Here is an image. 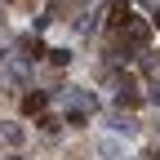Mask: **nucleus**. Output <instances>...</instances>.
I'll return each instance as SVG.
<instances>
[{
    "label": "nucleus",
    "mask_w": 160,
    "mask_h": 160,
    "mask_svg": "<svg viewBox=\"0 0 160 160\" xmlns=\"http://www.w3.org/2000/svg\"><path fill=\"white\" fill-rule=\"evenodd\" d=\"M151 27H156V31H160V5H156V13H151Z\"/></svg>",
    "instance_id": "obj_12"
},
{
    "label": "nucleus",
    "mask_w": 160,
    "mask_h": 160,
    "mask_svg": "<svg viewBox=\"0 0 160 160\" xmlns=\"http://www.w3.org/2000/svg\"><path fill=\"white\" fill-rule=\"evenodd\" d=\"M0 62H5V49H0Z\"/></svg>",
    "instance_id": "obj_13"
},
{
    "label": "nucleus",
    "mask_w": 160,
    "mask_h": 160,
    "mask_svg": "<svg viewBox=\"0 0 160 160\" xmlns=\"http://www.w3.org/2000/svg\"><path fill=\"white\" fill-rule=\"evenodd\" d=\"M76 27H80V31H85V36H89V31L98 27V13H85V18H80V22H76Z\"/></svg>",
    "instance_id": "obj_10"
},
{
    "label": "nucleus",
    "mask_w": 160,
    "mask_h": 160,
    "mask_svg": "<svg viewBox=\"0 0 160 160\" xmlns=\"http://www.w3.org/2000/svg\"><path fill=\"white\" fill-rule=\"evenodd\" d=\"M125 160H129V156H125Z\"/></svg>",
    "instance_id": "obj_16"
},
{
    "label": "nucleus",
    "mask_w": 160,
    "mask_h": 160,
    "mask_svg": "<svg viewBox=\"0 0 160 160\" xmlns=\"http://www.w3.org/2000/svg\"><path fill=\"white\" fill-rule=\"evenodd\" d=\"M116 107H120V111H125V107H138V85H133L129 76L116 85Z\"/></svg>",
    "instance_id": "obj_2"
},
{
    "label": "nucleus",
    "mask_w": 160,
    "mask_h": 160,
    "mask_svg": "<svg viewBox=\"0 0 160 160\" xmlns=\"http://www.w3.org/2000/svg\"><path fill=\"white\" fill-rule=\"evenodd\" d=\"M18 45L27 49V58H40V40H36V36H22V40H18Z\"/></svg>",
    "instance_id": "obj_7"
},
{
    "label": "nucleus",
    "mask_w": 160,
    "mask_h": 160,
    "mask_svg": "<svg viewBox=\"0 0 160 160\" xmlns=\"http://www.w3.org/2000/svg\"><path fill=\"white\" fill-rule=\"evenodd\" d=\"M49 62H58V67H67V62H71V49H49Z\"/></svg>",
    "instance_id": "obj_8"
},
{
    "label": "nucleus",
    "mask_w": 160,
    "mask_h": 160,
    "mask_svg": "<svg viewBox=\"0 0 160 160\" xmlns=\"http://www.w3.org/2000/svg\"><path fill=\"white\" fill-rule=\"evenodd\" d=\"M45 107H49V93H45V89H31V93L22 98V111H27V116H40Z\"/></svg>",
    "instance_id": "obj_3"
},
{
    "label": "nucleus",
    "mask_w": 160,
    "mask_h": 160,
    "mask_svg": "<svg viewBox=\"0 0 160 160\" xmlns=\"http://www.w3.org/2000/svg\"><path fill=\"white\" fill-rule=\"evenodd\" d=\"M125 31H129V45H151V22H142V18H129L125 22Z\"/></svg>",
    "instance_id": "obj_1"
},
{
    "label": "nucleus",
    "mask_w": 160,
    "mask_h": 160,
    "mask_svg": "<svg viewBox=\"0 0 160 160\" xmlns=\"http://www.w3.org/2000/svg\"><path fill=\"white\" fill-rule=\"evenodd\" d=\"M98 151H102L107 160H125V147H120L116 138H102V142H98Z\"/></svg>",
    "instance_id": "obj_6"
},
{
    "label": "nucleus",
    "mask_w": 160,
    "mask_h": 160,
    "mask_svg": "<svg viewBox=\"0 0 160 160\" xmlns=\"http://www.w3.org/2000/svg\"><path fill=\"white\" fill-rule=\"evenodd\" d=\"M5 160H18V156H5Z\"/></svg>",
    "instance_id": "obj_14"
},
{
    "label": "nucleus",
    "mask_w": 160,
    "mask_h": 160,
    "mask_svg": "<svg viewBox=\"0 0 160 160\" xmlns=\"http://www.w3.org/2000/svg\"><path fill=\"white\" fill-rule=\"evenodd\" d=\"M0 138H5V142H13V147H22V138H27V129L18 125V120H0Z\"/></svg>",
    "instance_id": "obj_4"
},
{
    "label": "nucleus",
    "mask_w": 160,
    "mask_h": 160,
    "mask_svg": "<svg viewBox=\"0 0 160 160\" xmlns=\"http://www.w3.org/2000/svg\"><path fill=\"white\" fill-rule=\"evenodd\" d=\"M156 160H160V156H156Z\"/></svg>",
    "instance_id": "obj_15"
},
{
    "label": "nucleus",
    "mask_w": 160,
    "mask_h": 160,
    "mask_svg": "<svg viewBox=\"0 0 160 160\" xmlns=\"http://www.w3.org/2000/svg\"><path fill=\"white\" fill-rule=\"evenodd\" d=\"M111 129H116V133H125V138H133V133H138V120L125 116V111H116V116H111Z\"/></svg>",
    "instance_id": "obj_5"
},
{
    "label": "nucleus",
    "mask_w": 160,
    "mask_h": 160,
    "mask_svg": "<svg viewBox=\"0 0 160 160\" xmlns=\"http://www.w3.org/2000/svg\"><path fill=\"white\" fill-rule=\"evenodd\" d=\"M40 129H45V133H58L62 125H58V116H40Z\"/></svg>",
    "instance_id": "obj_9"
},
{
    "label": "nucleus",
    "mask_w": 160,
    "mask_h": 160,
    "mask_svg": "<svg viewBox=\"0 0 160 160\" xmlns=\"http://www.w3.org/2000/svg\"><path fill=\"white\" fill-rule=\"evenodd\" d=\"M147 98H151V102H160V80H156V85H151V93H147Z\"/></svg>",
    "instance_id": "obj_11"
}]
</instances>
